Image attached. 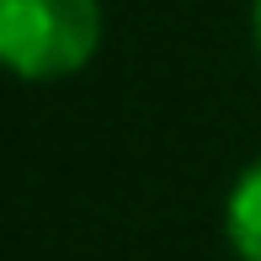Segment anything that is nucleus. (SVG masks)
<instances>
[{
  "label": "nucleus",
  "instance_id": "3",
  "mask_svg": "<svg viewBox=\"0 0 261 261\" xmlns=\"http://www.w3.org/2000/svg\"><path fill=\"white\" fill-rule=\"evenodd\" d=\"M251 27H256V43H261V0L251 6Z\"/></svg>",
  "mask_w": 261,
  "mask_h": 261
},
{
  "label": "nucleus",
  "instance_id": "1",
  "mask_svg": "<svg viewBox=\"0 0 261 261\" xmlns=\"http://www.w3.org/2000/svg\"><path fill=\"white\" fill-rule=\"evenodd\" d=\"M96 0H0V69L16 80H64L96 59Z\"/></svg>",
  "mask_w": 261,
  "mask_h": 261
},
{
  "label": "nucleus",
  "instance_id": "2",
  "mask_svg": "<svg viewBox=\"0 0 261 261\" xmlns=\"http://www.w3.org/2000/svg\"><path fill=\"white\" fill-rule=\"evenodd\" d=\"M224 229L240 261H261V160L245 165L240 181L229 187V203H224Z\"/></svg>",
  "mask_w": 261,
  "mask_h": 261
}]
</instances>
